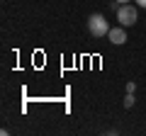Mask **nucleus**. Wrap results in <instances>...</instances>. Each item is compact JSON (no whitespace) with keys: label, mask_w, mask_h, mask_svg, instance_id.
Wrapping results in <instances>:
<instances>
[{"label":"nucleus","mask_w":146,"mask_h":136,"mask_svg":"<svg viewBox=\"0 0 146 136\" xmlns=\"http://www.w3.org/2000/svg\"><path fill=\"white\" fill-rule=\"evenodd\" d=\"M117 20H119L122 27H131L136 20H139V12H136V7L131 5V3H127V5H119V10H117Z\"/></svg>","instance_id":"f257e3e1"},{"label":"nucleus","mask_w":146,"mask_h":136,"mask_svg":"<svg viewBox=\"0 0 146 136\" xmlns=\"http://www.w3.org/2000/svg\"><path fill=\"white\" fill-rule=\"evenodd\" d=\"M88 29H90V34H93V37H107L110 24H107V20H105L102 15H90Z\"/></svg>","instance_id":"f03ea898"},{"label":"nucleus","mask_w":146,"mask_h":136,"mask_svg":"<svg viewBox=\"0 0 146 136\" xmlns=\"http://www.w3.org/2000/svg\"><path fill=\"white\" fill-rule=\"evenodd\" d=\"M107 39L112 44H117V46H119V44H124L127 42V32H124V27H112V29L107 32Z\"/></svg>","instance_id":"7ed1b4c3"},{"label":"nucleus","mask_w":146,"mask_h":136,"mask_svg":"<svg viewBox=\"0 0 146 136\" xmlns=\"http://www.w3.org/2000/svg\"><path fill=\"white\" fill-rule=\"evenodd\" d=\"M134 92H127V97H124V107H134Z\"/></svg>","instance_id":"20e7f679"},{"label":"nucleus","mask_w":146,"mask_h":136,"mask_svg":"<svg viewBox=\"0 0 146 136\" xmlns=\"http://www.w3.org/2000/svg\"><path fill=\"white\" fill-rule=\"evenodd\" d=\"M136 90V83H127V92H134Z\"/></svg>","instance_id":"39448f33"},{"label":"nucleus","mask_w":146,"mask_h":136,"mask_svg":"<svg viewBox=\"0 0 146 136\" xmlns=\"http://www.w3.org/2000/svg\"><path fill=\"white\" fill-rule=\"evenodd\" d=\"M134 3H136L139 7H146V0H134Z\"/></svg>","instance_id":"423d86ee"},{"label":"nucleus","mask_w":146,"mask_h":136,"mask_svg":"<svg viewBox=\"0 0 146 136\" xmlns=\"http://www.w3.org/2000/svg\"><path fill=\"white\" fill-rule=\"evenodd\" d=\"M117 3H119V5H127V3H131V0H117Z\"/></svg>","instance_id":"0eeeda50"}]
</instances>
